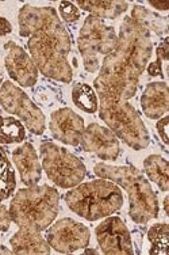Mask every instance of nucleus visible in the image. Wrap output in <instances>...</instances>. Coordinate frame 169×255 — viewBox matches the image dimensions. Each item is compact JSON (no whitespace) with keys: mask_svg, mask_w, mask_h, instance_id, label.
<instances>
[{"mask_svg":"<svg viewBox=\"0 0 169 255\" xmlns=\"http://www.w3.org/2000/svg\"><path fill=\"white\" fill-rule=\"evenodd\" d=\"M153 53L150 33L130 16L121 23L115 49L104 57L93 86L99 101H127L137 93L141 75Z\"/></svg>","mask_w":169,"mask_h":255,"instance_id":"nucleus-1","label":"nucleus"},{"mask_svg":"<svg viewBox=\"0 0 169 255\" xmlns=\"http://www.w3.org/2000/svg\"><path fill=\"white\" fill-rule=\"evenodd\" d=\"M19 34L27 38L30 57L41 74L71 83L73 71L68 61L72 49L71 35L53 7L23 5L18 15Z\"/></svg>","mask_w":169,"mask_h":255,"instance_id":"nucleus-2","label":"nucleus"},{"mask_svg":"<svg viewBox=\"0 0 169 255\" xmlns=\"http://www.w3.org/2000/svg\"><path fill=\"white\" fill-rule=\"evenodd\" d=\"M93 172L99 178L112 181L129 194V215L137 224H146L159 216V200L145 175L133 166H110L97 163Z\"/></svg>","mask_w":169,"mask_h":255,"instance_id":"nucleus-3","label":"nucleus"},{"mask_svg":"<svg viewBox=\"0 0 169 255\" xmlns=\"http://www.w3.org/2000/svg\"><path fill=\"white\" fill-rule=\"evenodd\" d=\"M60 194L56 187L34 185L18 190L10 205L11 219L19 228L42 232L57 217Z\"/></svg>","mask_w":169,"mask_h":255,"instance_id":"nucleus-4","label":"nucleus"},{"mask_svg":"<svg viewBox=\"0 0 169 255\" xmlns=\"http://www.w3.org/2000/svg\"><path fill=\"white\" fill-rule=\"evenodd\" d=\"M68 208L88 221H96L115 213L123 205V194L112 181L100 178L79 183L65 194Z\"/></svg>","mask_w":169,"mask_h":255,"instance_id":"nucleus-5","label":"nucleus"},{"mask_svg":"<svg viewBox=\"0 0 169 255\" xmlns=\"http://www.w3.org/2000/svg\"><path fill=\"white\" fill-rule=\"evenodd\" d=\"M99 117L118 138L135 151L145 149L150 136L140 114L127 101H99Z\"/></svg>","mask_w":169,"mask_h":255,"instance_id":"nucleus-6","label":"nucleus"},{"mask_svg":"<svg viewBox=\"0 0 169 255\" xmlns=\"http://www.w3.org/2000/svg\"><path fill=\"white\" fill-rule=\"evenodd\" d=\"M118 35L111 26H107L101 19L89 15L84 20L78 38L79 52L82 54L84 68L88 72L100 69V56H108L115 49Z\"/></svg>","mask_w":169,"mask_h":255,"instance_id":"nucleus-7","label":"nucleus"},{"mask_svg":"<svg viewBox=\"0 0 169 255\" xmlns=\"http://www.w3.org/2000/svg\"><path fill=\"white\" fill-rule=\"evenodd\" d=\"M41 166L49 179L61 189L78 186L87 175V168L78 156L50 141L41 145Z\"/></svg>","mask_w":169,"mask_h":255,"instance_id":"nucleus-8","label":"nucleus"},{"mask_svg":"<svg viewBox=\"0 0 169 255\" xmlns=\"http://www.w3.org/2000/svg\"><path fill=\"white\" fill-rule=\"evenodd\" d=\"M0 105L8 113L22 120L30 132L41 136L46 129V120L42 110L29 98L23 90L12 82H3L0 89Z\"/></svg>","mask_w":169,"mask_h":255,"instance_id":"nucleus-9","label":"nucleus"},{"mask_svg":"<svg viewBox=\"0 0 169 255\" xmlns=\"http://www.w3.org/2000/svg\"><path fill=\"white\" fill-rule=\"evenodd\" d=\"M45 239L57 253L71 254L79 249H85L91 241V231L79 221L64 217L46 228Z\"/></svg>","mask_w":169,"mask_h":255,"instance_id":"nucleus-10","label":"nucleus"},{"mask_svg":"<svg viewBox=\"0 0 169 255\" xmlns=\"http://www.w3.org/2000/svg\"><path fill=\"white\" fill-rule=\"evenodd\" d=\"M97 243L103 254L133 255V242L129 228L121 217L111 216L101 221L95 230Z\"/></svg>","mask_w":169,"mask_h":255,"instance_id":"nucleus-11","label":"nucleus"},{"mask_svg":"<svg viewBox=\"0 0 169 255\" xmlns=\"http://www.w3.org/2000/svg\"><path fill=\"white\" fill-rule=\"evenodd\" d=\"M79 145L85 152L95 153L101 160H116L121 153V144L115 133L97 123H91L84 129Z\"/></svg>","mask_w":169,"mask_h":255,"instance_id":"nucleus-12","label":"nucleus"},{"mask_svg":"<svg viewBox=\"0 0 169 255\" xmlns=\"http://www.w3.org/2000/svg\"><path fill=\"white\" fill-rule=\"evenodd\" d=\"M4 49L7 50L4 60L5 68L11 79L22 87H33L38 80L39 74L33 59L27 54V52H24L22 46L15 44L14 41H8L4 45Z\"/></svg>","mask_w":169,"mask_h":255,"instance_id":"nucleus-13","label":"nucleus"},{"mask_svg":"<svg viewBox=\"0 0 169 255\" xmlns=\"http://www.w3.org/2000/svg\"><path fill=\"white\" fill-rule=\"evenodd\" d=\"M49 129L53 138L67 145L76 147L80 144V138L85 129L84 120L72 109L61 108L50 116Z\"/></svg>","mask_w":169,"mask_h":255,"instance_id":"nucleus-14","label":"nucleus"},{"mask_svg":"<svg viewBox=\"0 0 169 255\" xmlns=\"http://www.w3.org/2000/svg\"><path fill=\"white\" fill-rule=\"evenodd\" d=\"M12 160L19 171L20 179L26 186L38 185L42 178V166L33 144L24 142L12 152Z\"/></svg>","mask_w":169,"mask_h":255,"instance_id":"nucleus-15","label":"nucleus"},{"mask_svg":"<svg viewBox=\"0 0 169 255\" xmlns=\"http://www.w3.org/2000/svg\"><path fill=\"white\" fill-rule=\"evenodd\" d=\"M141 108L146 117L159 120L169 112V89L165 82H152L141 97Z\"/></svg>","mask_w":169,"mask_h":255,"instance_id":"nucleus-16","label":"nucleus"},{"mask_svg":"<svg viewBox=\"0 0 169 255\" xmlns=\"http://www.w3.org/2000/svg\"><path fill=\"white\" fill-rule=\"evenodd\" d=\"M12 254H50V245L41 232L19 228L10 239Z\"/></svg>","mask_w":169,"mask_h":255,"instance_id":"nucleus-17","label":"nucleus"},{"mask_svg":"<svg viewBox=\"0 0 169 255\" xmlns=\"http://www.w3.org/2000/svg\"><path fill=\"white\" fill-rule=\"evenodd\" d=\"M78 8L87 11L97 19H115L121 16L129 8L127 1L110 0V1H97V0H78L75 1Z\"/></svg>","mask_w":169,"mask_h":255,"instance_id":"nucleus-18","label":"nucleus"},{"mask_svg":"<svg viewBox=\"0 0 169 255\" xmlns=\"http://www.w3.org/2000/svg\"><path fill=\"white\" fill-rule=\"evenodd\" d=\"M130 18L135 20L137 23L144 26L149 33L153 31L157 35L168 34V18L160 16V15L155 14L153 11L142 7V5H134Z\"/></svg>","mask_w":169,"mask_h":255,"instance_id":"nucleus-19","label":"nucleus"},{"mask_svg":"<svg viewBox=\"0 0 169 255\" xmlns=\"http://www.w3.org/2000/svg\"><path fill=\"white\" fill-rule=\"evenodd\" d=\"M144 170L150 181L155 182L161 191L169 190L168 160L159 155H150L144 160Z\"/></svg>","mask_w":169,"mask_h":255,"instance_id":"nucleus-20","label":"nucleus"},{"mask_svg":"<svg viewBox=\"0 0 169 255\" xmlns=\"http://www.w3.org/2000/svg\"><path fill=\"white\" fill-rule=\"evenodd\" d=\"M16 189V177L7 151L0 147V202L5 201Z\"/></svg>","mask_w":169,"mask_h":255,"instance_id":"nucleus-21","label":"nucleus"},{"mask_svg":"<svg viewBox=\"0 0 169 255\" xmlns=\"http://www.w3.org/2000/svg\"><path fill=\"white\" fill-rule=\"evenodd\" d=\"M72 101L75 106L85 113H96L99 109V98L95 90L87 83H76L72 89Z\"/></svg>","mask_w":169,"mask_h":255,"instance_id":"nucleus-22","label":"nucleus"},{"mask_svg":"<svg viewBox=\"0 0 169 255\" xmlns=\"http://www.w3.org/2000/svg\"><path fill=\"white\" fill-rule=\"evenodd\" d=\"M26 138V128L20 120L0 116V144H19Z\"/></svg>","mask_w":169,"mask_h":255,"instance_id":"nucleus-23","label":"nucleus"},{"mask_svg":"<svg viewBox=\"0 0 169 255\" xmlns=\"http://www.w3.org/2000/svg\"><path fill=\"white\" fill-rule=\"evenodd\" d=\"M148 241L150 242V255H165L169 246V227L167 223H159L148 231Z\"/></svg>","mask_w":169,"mask_h":255,"instance_id":"nucleus-24","label":"nucleus"},{"mask_svg":"<svg viewBox=\"0 0 169 255\" xmlns=\"http://www.w3.org/2000/svg\"><path fill=\"white\" fill-rule=\"evenodd\" d=\"M58 11H60L61 18L68 23H72V22L80 19V11L72 1H61L58 5Z\"/></svg>","mask_w":169,"mask_h":255,"instance_id":"nucleus-25","label":"nucleus"},{"mask_svg":"<svg viewBox=\"0 0 169 255\" xmlns=\"http://www.w3.org/2000/svg\"><path fill=\"white\" fill-rule=\"evenodd\" d=\"M168 123H169L168 116H163L161 118H159V121H157V124H156V130H157L160 138H161V141L164 142L165 145H168V142H169L168 133H167Z\"/></svg>","mask_w":169,"mask_h":255,"instance_id":"nucleus-26","label":"nucleus"},{"mask_svg":"<svg viewBox=\"0 0 169 255\" xmlns=\"http://www.w3.org/2000/svg\"><path fill=\"white\" fill-rule=\"evenodd\" d=\"M11 223H12V219H11L10 211L7 209V206L0 204V232H7L10 230Z\"/></svg>","mask_w":169,"mask_h":255,"instance_id":"nucleus-27","label":"nucleus"},{"mask_svg":"<svg viewBox=\"0 0 169 255\" xmlns=\"http://www.w3.org/2000/svg\"><path fill=\"white\" fill-rule=\"evenodd\" d=\"M168 53H169V38L168 37H165V38L161 41V44L157 46V49H156V59H160L163 63H164V61H168Z\"/></svg>","mask_w":169,"mask_h":255,"instance_id":"nucleus-28","label":"nucleus"},{"mask_svg":"<svg viewBox=\"0 0 169 255\" xmlns=\"http://www.w3.org/2000/svg\"><path fill=\"white\" fill-rule=\"evenodd\" d=\"M161 67H163V61L160 59H156L153 63L146 65L149 76H163V68Z\"/></svg>","mask_w":169,"mask_h":255,"instance_id":"nucleus-29","label":"nucleus"},{"mask_svg":"<svg viewBox=\"0 0 169 255\" xmlns=\"http://www.w3.org/2000/svg\"><path fill=\"white\" fill-rule=\"evenodd\" d=\"M12 33V26L8 20L0 16V37H4L7 34H11Z\"/></svg>","mask_w":169,"mask_h":255,"instance_id":"nucleus-30","label":"nucleus"},{"mask_svg":"<svg viewBox=\"0 0 169 255\" xmlns=\"http://www.w3.org/2000/svg\"><path fill=\"white\" fill-rule=\"evenodd\" d=\"M149 4L152 5V7H155L156 10H160V11L169 10V4H168V3H159V1H152V0H150Z\"/></svg>","mask_w":169,"mask_h":255,"instance_id":"nucleus-31","label":"nucleus"},{"mask_svg":"<svg viewBox=\"0 0 169 255\" xmlns=\"http://www.w3.org/2000/svg\"><path fill=\"white\" fill-rule=\"evenodd\" d=\"M10 255L12 254V250H8L7 247H4L3 245H0V255Z\"/></svg>","mask_w":169,"mask_h":255,"instance_id":"nucleus-32","label":"nucleus"},{"mask_svg":"<svg viewBox=\"0 0 169 255\" xmlns=\"http://www.w3.org/2000/svg\"><path fill=\"white\" fill-rule=\"evenodd\" d=\"M168 205H169V197L167 196L164 198V211H165V215H167V216H169V208H168Z\"/></svg>","mask_w":169,"mask_h":255,"instance_id":"nucleus-33","label":"nucleus"},{"mask_svg":"<svg viewBox=\"0 0 169 255\" xmlns=\"http://www.w3.org/2000/svg\"><path fill=\"white\" fill-rule=\"evenodd\" d=\"M84 254H95V255H97V254H99V251L95 250V249H87V247H85V251H84Z\"/></svg>","mask_w":169,"mask_h":255,"instance_id":"nucleus-34","label":"nucleus"},{"mask_svg":"<svg viewBox=\"0 0 169 255\" xmlns=\"http://www.w3.org/2000/svg\"><path fill=\"white\" fill-rule=\"evenodd\" d=\"M1 84H3V75L0 74V86H1Z\"/></svg>","mask_w":169,"mask_h":255,"instance_id":"nucleus-35","label":"nucleus"}]
</instances>
